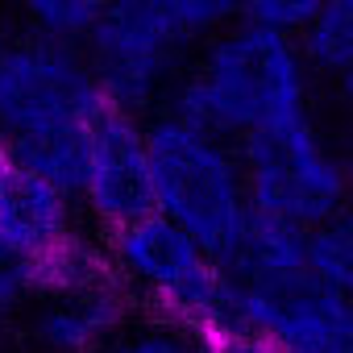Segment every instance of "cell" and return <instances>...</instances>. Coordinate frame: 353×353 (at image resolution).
<instances>
[{
  "mask_svg": "<svg viewBox=\"0 0 353 353\" xmlns=\"http://www.w3.org/2000/svg\"><path fill=\"white\" fill-rule=\"evenodd\" d=\"M221 266L229 328L266 341L274 353H353V287L312 266L307 229L250 216Z\"/></svg>",
  "mask_w": 353,
  "mask_h": 353,
  "instance_id": "cell-1",
  "label": "cell"
},
{
  "mask_svg": "<svg viewBox=\"0 0 353 353\" xmlns=\"http://www.w3.org/2000/svg\"><path fill=\"white\" fill-rule=\"evenodd\" d=\"M162 112L241 145L316 108L295 42L237 21L192 50L183 75L162 100Z\"/></svg>",
  "mask_w": 353,
  "mask_h": 353,
  "instance_id": "cell-2",
  "label": "cell"
},
{
  "mask_svg": "<svg viewBox=\"0 0 353 353\" xmlns=\"http://www.w3.org/2000/svg\"><path fill=\"white\" fill-rule=\"evenodd\" d=\"M104 108L79 46L13 34L0 54V150L9 158L71 196L88 129Z\"/></svg>",
  "mask_w": 353,
  "mask_h": 353,
  "instance_id": "cell-3",
  "label": "cell"
},
{
  "mask_svg": "<svg viewBox=\"0 0 353 353\" xmlns=\"http://www.w3.org/2000/svg\"><path fill=\"white\" fill-rule=\"evenodd\" d=\"M145 158L150 212L225 258L250 225V192L237 145L158 108L145 117Z\"/></svg>",
  "mask_w": 353,
  "mask_h": 353,
  "instance_id": "cell-4",
  "label": "cell"
},
{
  "mask_svg": "<svg viewBox=\"0 0 353 353\" xmlns=\"http://www.w3.org/2000/svg\"><path fill=\"white\" fill-rule=\"evenodd\" d=\"M100 241L112 283L137 312L183 324L200 336L229 328V283L221 258L166 216H133L100 233Z\"/></svg>",
  "mask_w": 353,
  "mask_h": 353,
  "instance_id": "cell-5",
  "label": "cell"
},
{
  "mask_svg": "<svg viewBox=\"0 0 353 353\" xmlns=\"http://www.w3.org/2000/svg\"><path fill=\"white\" fill-rule=\"evenodd\" d=\"M250 216L283 229H316L349 216V166L316 112L274 125L237 145Z\"/></svg>",
  "mask_w": 353,
  "mask_h": 353,
  "instance_id": "cell-6",
  "label": "cell"
},
{
  "mask_svg": "<svg viewBox=\"0 0 353 353\" xmlns=\"http://www.w3.org/2000/svg\"><path fill=\"white\" fill-rule=\"evenodd\" d=\"M192 42L170 21L162 0H108L79 54L112 108L150 117L183 75Z\"/></svg>",
  "mask_w": 353,
  "mask_h": 353,
  "instance_id": "cell-7",
  "label": "cell"
},
{
  "mask_svg": "<svg viewBox=\"0 0 353 353\" xmlns=\"http://www.w3.org/2000/svg\"><path fill=\"white\" fill-rule=\"evenodd\" d=\"M75 212L88 229L108 233L133 216L150 212V158H145V117L125 108H104L83 141Z\"/></svg>",
  "mask_w": 353,
  "mask_h": 353,
  "instance_id": "cell-8",
  "label": "cell"
},
{
  "mask_svg": "<svg viewBox=\"0 0 353 353\" xmlns=\"http://www.w3.org/2000/svg\"><path fill=\"white\" fill-rule=\"evenodd\" d=\"M79 229L75 200L0 150V266L34 274Z\"/></svg>",
  "mask_w": 353,
  "mask_h": 353,
  "instance_id": "cell-9",
  "label": "cell"
},
{
  "mask_svg": "<svg viewBox=\"0 0 353 353\" xmlns=\"http://www.w3.org/2000/svg\"><path fill=\"white\" fill-rule=\"evenodd\" d=\"M133 316L137 307L112 279L79 291L34 295L21 312L26 336L38 353H104Z\"/></svg>",
  "mask_w": 353,
  "mask_h": 353,
  "instance_id": "cell-10",
  "label": "cell"
},
{
  "mask_svg": "<svg viewBox=\"0 0 353 353\" xmlns=\"http://www.w3.org/2000/svg\"><path fill=\"white\" fill-rule=\"evenodd\" d=\"M291 42L312 83L320 79L345 88L353 71V0H328Z\"/></svg>",
  "mask_w": 353,
  "mask_h": 353,
  "instance_id": "cell-11",
  "label": "cell"
},
{
  "mask_svg": "<svg viewBox=\"0 0 353 353\" xmlns=\"http://www.w3.org/2000/svg\"><path fill=\"white\" fill-rule=\"evenodd\" d=\"M108 0H9V13L21 21L26 38L83 46Z\"/></svg>",
  "mask_w": 353,
  "mask_h": 353,
  "instance_id": "cell-12",
  "label": "cell"
},
{
  "mask_svg": "<svg viewBox=\"0 0 353 353\" xmlns=\"http://www.w3.org/2000/svg\"><path fill=\"white\" fill-rule=\"evenodd\" d=\"M104 353H200V332L158 316H133Z\"/></svg>",
  "mask_w": 353,
  "mask_h": 353,
  "instance_id": "cell-13",
  "label": "cell"
},
{
  "mask_svg": "<svg viewBox=\"0 0 353 353\" xmlns=\"http://www.w3.org/2000/svg\"><path fill=\"white\" fill-rule=\"evenodd\" d=\"M162 5L192 46L225 34L229 26L245 17V0H162Z\"/></svg>",
  "mask_w": 353,
  "mask_h": 353,
  "instance_id": "cell-14",
  "label": "cell"
},
{
  "mask_svg": "<svg viewBox=\"0 0 353 353\" xmlns=\"http://www.w3.org/2000/svg\"><path fill=\"white\" fill-rule=\"evenodd\" d=\"M328 0H245V17L250 26H262V30H274L283 38H295Z\"/></svg>",
  "mask_w": 353,
  "mask_h": 353,
  "instance_id": "cell-15",
  "label": "cell"
},
{
  "mask_svg": "<svg viewBox=\"0 0 353 353\" xmlns=\"http://www.w3.org/2000/svg\"><path fill=\"white\" fill-rule=\"evenodd\" d=\"M34 299V287H30V274L17 270V266H0V328L21 320L26 303Z\"/></svg>",
  "mask_w": 353,
  "mask_h": 353,
  "instance_id": "cell-16",
  "label": "cell"
},
{
  "mask_svg": "<svg viewBox=\"0 0 353 353\" xmlns=\"http://www.w3.org/2000/svg\"><path fill=\"white\" fill-rule=\"evenodd\" d=\"M200 353H274L266 341L250 336V332H237V328H225V332H208L200 336Z\"/></svg>",
  "mask_w": 353,
  "mask_h": 353,
  "instance_id": "cell-17",
  "label": "cell"
}]
</instances>
